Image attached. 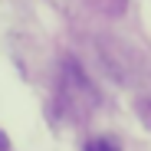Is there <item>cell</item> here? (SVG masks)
I'll return each instance as SVG.
<instances>
[{"label":"cell","mask_w":151,"mask_h":151,"mask_svg":"<svg viewBox=\"0 0 151 151\" xmlns=\"http://www.w3.org/2000/svg\"><path fill=\"white\" fill-rule=\"evenodd\" d=\"M86 151H118V145H115L112 138H95V141L86 145Z\"/></svg>","instance_id":"obj_1"}]
</instances>
